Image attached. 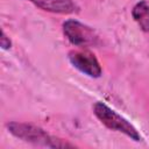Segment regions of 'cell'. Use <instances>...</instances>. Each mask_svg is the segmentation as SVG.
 <instances>
[{"label":"cell","mask_w":149,"mask_h":149,"mask_svg":"<svg viewBox=\"0 0 149 149\" xmlns=\"http://www.w3.org/2000/svg\"><path fill=\"white\" fill-rule=\"evenodd\" d=\"M68 57L70 63L81 73L91 78H99L101 76V65L93 52L88 50H72Z\"/></svg>","instance_id":"277c9868"},{"label":"cell","mask_w":149,"mask_h":149,"mask_svg":"<svg viewBox=\"0 0 149 149\" xmlns=\"http://www.w3.org/2000/svg\"><path fill=\"white\" fill-rule=\"evenodd\" d=\"M0 45H1V48L3 49V50H7V49H9L10 48V45H12V42H10V40H9V37L6 35V33L3 31V30H1V38H0Z\"/></svg>","instance_id":"52a82bcc"},{"label":"cell","mask_w":149,"mask_h":149,"mask_svg":"<svg viewBox=\"0 0 149 149\" xmlns=\"http://www.w3.org/2000/svg\"><path fill=\"white\" fill-rule=\"evenodd\" d=\"M93 113L100 120V122L104 126H106L108 129L120 132V133L127 135L130 140H133L135 142H140L142 140L137 129L127 119H125L119 113L113 111L106 104L97 101L93 106Z\"/></svg>","instance_id":"7a4b0ae2"},{"label":"cell","mask_w":149,"mask_h":149,"mask_svg":"<svg viewBox=\"0 0 149 149\" xmlns=\"http://www.w3.org/2000/svg\"><path fill=\"white\" fill-rule=\"evenodd\" d=\"M6 128L13 136L24 142L31 143L34 146L47 147V148H73L74 147L70 142L62 140L59 137L52 136L41 127L31 123L12 121L6 123Z\"/></svg>","instance_id":"6da1fadb"},{"label":"cell","mask_w":149,"mask_h":149,"mask_svg":"<svg viewBox=\"0 0 149 149\" xmlns=\"http://www.w3.org/2000/svg\"><path fill=\"white\" fill-rule=\"evenodd\" d=\"M63 34L66 40L76 47L93 45L98 42V36L91 27L72 19L63 23Z\"/></svg>","instance_id":"3957f363"},{"label":"cell","mask_w":149,"mask_h":149,"mask_svg":"<svg viewBox=\"0 0 149 149\" xmlns=\"http://www.w3.org/2000/svg\"><path fill=\"white\" fill-rule=\"evenodd\" d=\"M132 16L140 29L149 33V0H140L132 9Z\"/></svg>","instance_id":"8992f818"},{"label":"cell","mask_w":149,"mask_h":149,"mask_svg":"<svg viewBox=\"0 0 149 149\" xmlns=\"http://www.w3.org/2000/svg\"><path fill=\"white\" fill-rule=\"evenodd\" d=\"M38 8L56 14H74L79 12L78 5L73 0H28Z\"/></svg>","instance_id":"5b68a950"}]
</instances>
